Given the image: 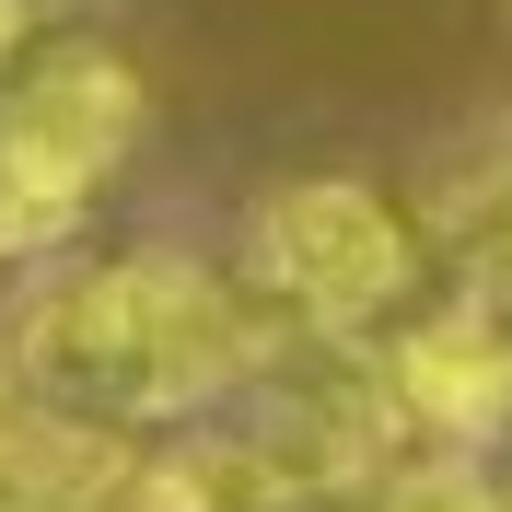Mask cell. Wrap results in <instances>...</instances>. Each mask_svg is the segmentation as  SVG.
Listing matches in <instances>:
<instances>
[{"instance_id": "1", "label": "cell", "mask_w": 512, "mask_h": 512, "mask_svg": "<svg viewBox=\"0 0 512 512\" xmlns=\"http://www.w3.org/2000/svg\"><path fill=\"white\" fill-rule=\"evenodd\" d=\"M256 350H268V326L233 280H210L175 245H140L117 268L59 280L12 326V384L47 431L117 443V431H163V419H198L210 396H233Z\"/></svg>"}, {"instance_id": "2", "label": "cell", "mask_w": 512, "mask_h": 512, "mask_svg": "<svg viewBox=\"0 0 512 512\" xmlns=\"http://www.w3.org/2000/svg\"><path fill=\"white\" fill-rule=\"evenodd\" d=\"M245 280L291 338H373L419 291V222L361 175H291L245 210Z\"/></svg>"}, {"instance_id": "3", "label": "cell", "mask_w": 512, "mask_h": 512, "mask_svg": "<svg viewBox=\"0 0 512 512\" xmlns=\"http://www.w3.org/2000/svg\"><path fill=\"white\" fill-rule=\"evenodd\" d=\"M128 140H140V70L117 47H47L0 105V256L70 245Z\"/></svg>"}, {"instance_id": "4", "label": "cell", "mask_w": 512, "mask_h": 512, "mask_svg": "<svg viewBox=\"0 0 512 512\" xmlns=\"http://www.w3.org/2000/svg\"><path fill=\"white\" fill-rule=\"evenodd\" d=\"M361 512H512L501 489H489V466L478 454H396V466H384L373 489H361Z\"/></svg>"}, {"instance_id": "5", "label": "cell", "mask_w": 512, "mask_h": 512, "mask_svg": "<svg viewBox=\"0 0 512 512\" xmlns=\"http://www.w3.org/2000/svg\"><path fill=\"white\" fill-rule=\"evenodd\" d=\"M443 315H454V326H466V338H478V350L512 373V222L466 245V280H454V303H443Z\"/></svg>"}, {"instance_id": "6", "label": "cell", "mask_w": 512, "mask_h": 512, "mask_svg": "<svg viewBox=\"0 0 512 512\" xmlns=\"http://www.w3.org/2000/svg\"><path fill=\"white\" fill-rule=\"evenodd\" d=\"M24 24H35V0H0V70L24 59Z\"/></svg>"}, {"instance_id": "7", "label": "cell", "mask_w": 512, "mask_h": 512, "mask_svg": "<svg viewBox=\"0 0 512 512\" xmlns=\"http://www.w3.org/2000/svg\"><path fill=\"white\" fill-rule=\"evenodd\" d=\"M0 512H82V501H0Z\"/></svg>"}]
</instances>
